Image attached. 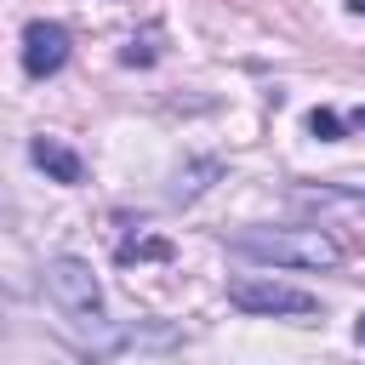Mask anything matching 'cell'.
<instances>
[{"instance_id":"1","label":"cell","mask_w":365,"mask_h":365,"mask_svg":"<svg viewBox=\"0 0 365 365\" xmlns=\"http://www.w3.org/2000/svg\"><path fill=\"white\" fill-rule=\"evenodd\" d=\"M228 251L268 268H336L342 245L325 228H240L228 234Z\"/></svg>"},{"instance_id":"2","label":"cell","mask_w":365,"mask_h":365,"mask_svg":"<svg viewBox=\"0 0 365 365\" xmlns=\"http://www.w3.org/2000/svg\"><path fill=\"white\" fill-rule=\"evenodd\" d=\"M40 285H46L51 308H57L68 325H80V331H91V336L108 331V302H103V285H97V274H91L86 257H46Z\"/></svg>"},{"instance_id":"3","label":"cell","mask_w":365,"mask_h":365,"mask_svg":"<svg viewBox=\"0 0 365 365\" xmlns=\"http://www.w3.org/2000/svg\"><path fill=\"white\" fill-rule=\"evenodd\" d=\"M228 302L245 308V314H262V319H314L319 314V297L314 291L285 285V279H268V274L228 279Z\"/></svg>"},{"instance_id":"4","label":"cell","mask_w":365,"mask_h":365,"mask_svg":"<svg viewBox=\"0 0 365 365\" xmlns=\"http://www.w3.org/2000/svg\"><path fill=\"white\" fill-rule=\"evenodd\" d=\"M68 51H74V40H68L63 23L34 17V23L23 29V74H29V80H51V74H63Z\"/></svg>"},{"instance_id":"5","label":"cell","mask_w":365,"mask_h":365,"mask_svg":"<svg viewBox=\"0 0 365 365\" xmlns=\"http://www.w3.org/2000/svg\"><path fill=\"white\" fill-rule=\"evenodd\" d=\"M29 165L46 171V177L63 182V188H80V182H86V160H80L68 143H57V137H29Z\"/></svg>"},{"instance_id":"6","label":"cell","mask_w":365,"mask_h":365,"mask_svg":"<svg viewBox=\"0 0 365 365\" xmlns=\"http://www.w3.org/2000/svg\"><path fill=\"white\" fill-rule=\"evenodd\" d=\"M125 268L131 262H171L177 257V245L171 240H160V234H137V240H120V251H114Z\"/></svg>"},{"instance_id":"7","label":"cell","mask_w":365,"mask_h":365,"mask_svg":"<svg viewBox=\"0 0 365 365\" xmlns=\"http://www.w3.org/2000/svg\"><path fill=\"white\" fill-rule=\"evenodd\" d=\"M302 125H308V137H319V143H342V131H348V120H342L336 108H308Z\"/></svg>"},{"instance_id":"8","label":"cell","mask_w":365,"mask_h":365,"mask_svg":"<svg viewBox=\"0 0 365 365\" xmlns=\"http://www.w3.org/2000/svg\"><path fill=\"white\" fill-rule=\"evenodd\" d=\"M205 177H222V165H217V160H200L188 177L177 171V188H171V200H194V194H205Z\"/></svg>"},{"instance_id":"9","label":"cell","mask_w":365,"mask_h":365,"mask_svg":"<svg viewBox=\"0 0 365 365\" xmlns=\"http://www.w3.org/2000/svg\"><path fill=\"white\" fill-rule=\"evenodd\" d=\"M120 63H125V68H137V63H154V46H148V40H143V46L131 40V46L120 51Z\"/></svg>"},{"instance_id":"10","label":"cell","mask_w":365,"mask_h":365,"mask_svg":"<svg viewBox=\"0 0 365 365\" xmlns=\"http://www.w3.org/2000/svg\"><path fill=\"white\" fill-rule=\"evenodd\" d=\"M11 222H17V200L0 188V228H11Z\"/></svg>"},{"instance_id":"11","label":"cell","mask_w":365,"mask_h":365,"mask_svg":"<svg viewBox=\"0 0 365 365\" xmlns=\"http://www.w3.org/2000/svg\"><path fill=\"white\" fill-rule=\"evenodd\" d=\"M342 120H348V125H354V131H365V108H348V114H342Z\"/></svg>"},{"instance_id":"12","label":"cell","mask_w":365,"mask_h":365,"mask_svg":"<svg viewBox=\"0 0 365 365\" xmlns=\"http://www.w3.org/2000/svg\"><path fill=\"white\" fill-rule=\"evenodd\" d=\"M354 342H359V348H365V314H359V325H354Z\"/></svg>"},{"instance_id":"13","label":"cell","mask_w":365,"mask_h":365,"mask_svg":"<svg viewBox=\"0 0 365 365\" xmlns=\"http://www.w3.org/2000/svg\"><path fill=\"white\" fill-rule=\"evenodd\" d=\"M348 11H354V17H365V0H348Z\"/></svg>"},{"instance_id":"14","label":"cell","mask_w":365,"mask_h":365,"mask_svg":"<svg viewBox=\"0 0 365 365\" xmlns=\"http://www.w3.org/2000/svg\"><path fill=\"white\" fill-rule=\"evenodd\" d=\"M0 308H6V291H0Z\"/></svg>"}]
</instances>
